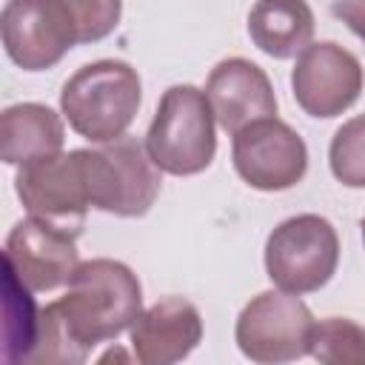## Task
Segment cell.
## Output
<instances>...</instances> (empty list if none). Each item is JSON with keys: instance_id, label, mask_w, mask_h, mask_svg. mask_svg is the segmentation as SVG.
I'll list each match as a JSON object with an SVG mask.
<instances>
[{"instance_id": "18", "label": "cell", "mask_w": 365, "mask_h": 365, "mask_svg": "<svg viewBox=\"0 0 365 365\" xmlns=\"http://www.w3.org/2000/svg\"><path fill=\"white\" fill-rule=\"evenodd\" d=\"M331 174L348 188H365V114L351 117L334 131L328 148Z\"/></svg>"}, {"instance_id": "6", "label": "cell", "mask_w": 365, "mask_h": 365, "mask_svg": "<svg viewBox=\"0 0 365 365\" xmlns=\"http://www.w3.org/2000/svg\"><path fill=\"white\" fill-rule=\"evenodd\" d=\"M311 308L291 291H262L245 302L237 317L234 339L242 356L251 362H291L308 354V336L314 328Z\"/></svg>"}, {"instance_id": "13", "label": "cell", "mask_w": 365, "mask_h": 365, "mask_svg": "<svg viewBox=\"0 0 365 365\" xmlns=\"http://www.w3.org/2000/svg\"><path fill=\"white\" fill-rule=\"evenodd\" d=\"M131 351L143 365H171L185 359L202 339V317L194 302L182 297L157 299L140 311L128 328Z\"/></svg>"}, {"instance_id": "16", "label": "cell", "mask_w": 365, "mask_h": 365, "mask_svg": "<svg viewBox=\"0 0 365 365\" xmlns=\"http://www.w3.org/2000/svg\"><path fill=\"white\" fill-rule=\"evenodd\" d=\"M308 354L325 365H365V325L348 317H328L314 322Z\"/></svg>"}, {"instance_id": "22", "label": "cell", "mask_w": 365, "mask_h": 365, "mask_svg": "<svg viewBox=\"0 0 365 365\" xmlns=\"http://www.w3.org/2000/svg\"><path fill=\"white\" fill-rule=\"evenodd\" d=\"M362 242H365V220H362Z\"/></svg>"}, {"instance_id": "4", "label": "cell", "mask_w": 365, "mask_h": 365, "mask_svg": "<svg viewBox=\"0 0 365 365\" xmlns=\"http://www.w3.org/2000/svg\"><path fill=\"white\" fill-rule=\"evenodd\" d=\"M86 171L91 208L117 217H143L160 194V168L145 143L137 137H117L100 148H77Z\"/></svg>"}, {"instance_id": "2", "label": "cell", "mask_w": 365, "mask_h": 365, "mask_svg": "<svg viewBox=\"0 0 365 365\" xmlns=\"http://www.w3.org/2000/svg\"><path fill=\"white\" fill-rule=\"evenodd\" d=\"M143 100V83L125 60H94L80 66L60 91L68 125L88 143H111L128 131Z\"/></svg>"}, {"instance_id": "10", "label": "cell", "mask_w": 365, "mask_h": 365, "mask_svg": "<svg viewBox=\"0 0 365 365\" xmlns=\"http://www.w3.org/2000/svg\"><path fill=\"white\" fill-rule=\"evenodd\" d=\"M362 83L365 74L359 60L334 40L311 43L291 71L297 106L305 114L322 120L348 111L359 100Z\"/></svg>"}, {"instance_id": "7", "label": "cell", "mask_w": 365, "mask_h": 365, "mask_svg": "<svg viewBox=\"0 0 365 365\" xmlns=\"http://www.w3.org/2000/svg\"><path fill=\"white\" fill-rule=\"evenodd\" d=\"M0 34L9 60L23 71L51 68L80 43L63 0H9L0 14Z\"/></svg>"}, {"instance_id": "15", "label": "cell", "mask_w": 365, "mask_h": 365, "mask_svg": "<svg viewBox=\"0 0 365 365\" xmlns=\"http://www.w3.org/2000/svg\"><path fill=\"white\" fill-rule=\"evenodd\" d=\"M314 11L305 0H257L248 11L251 43L274 60L302 54L314 40Z\"/></svg>"}, {"instance_id": "14", "label": "cell", "mask_w": 365, "mask_h": 365, "mask_svg": "<svg viewBox=\"0 0 365 365\" xmlns=\"http://www.w3.org/2000/svg\"><path fill=\"white\" fill-rule=\"evenodd\" d=\"M66 128L43 103H17L0 114V157L9 165H31L63 151Z\"/></svg>"}, {"instance_id": "21", "label": "cell", "mask_w": 365, "mask_h": 365, "mask_svg": "<svg viewBox=\"0 0 365 365\" xmlns=\"http://www.w3.org/2000/svg\"><path fill=\"white\" fill-rule=\"evenodd\" d=\"M108 359H128V356H125L123 351H117V348H111V351H108L106 356H100V362H108Z\"/></svg>"}, {"instance_id": "11", "label": "cell", "mask_w": 365, "mask_h": 365, "mask_svg": "<svg viewBox=\"0 0 365 365\" xmlns=\"http://www.w3.org/2000/svg\"><path fill=\"white\" fill-rule=\"evenodd\" d=\"M3 259L29 291H54L68 285L80 265L77 234L29 214L9 231Z\"/></svg>"}, {"instance_id": "3", "label": "cell", "mask_w": 365, "mask_h": 365, "mask_svg": "<svg viewBox=\"0 0 365 365\" xmlns=\"http://www.w3.org/2000/svg\"><path fill=\"white\" fill-rule=\"evenodd\" d=\"M214 108L197 86H171L154 111L145 134V148L154 165L174 177L205 171L217 154Z\"/></svg>"}, {"instance_id": "5", "label": "cell", "mask_w": 365, "mask_h": 365, "mask_svg": "<svg viewBox=\"0 0 365 365\" xmlns=\"http://www.w3.org/2000/svg\"><path fill=\"white\" fill-rule=\"evenodd\" d=\"M339 265L336 228L319 214L282 220L265 240V274L291 294H311L328 285Z\"/></svg>"}, {"instance_id": "20", "label": "cell", "mask_w": 365, "mask_h": 365, "mask_svg": "<svg viewBox=\"0 0 365 365\" xmlns=\"http://www.w3.org/2000/svg\"><path fill=\"white\" fill-rule=\"evenodd\" d=\"M334 17L342 20L359 40H365V0H334Z\"/></svg>"}, {"instance_id": "9", "label": "cell", "mask_w": 365, "mask_h": 365, "mask_svg": "<svg viewBox=\"0 0 365 365\" xmlns=\"http://www.w3.org/2000/svg\"><path fill=\"white\" fill-rule=\"evenodd\" d=\"M14 191L31 217L54 222L80 237L91 208V194L77 148L31 165H20Z\"/></svg>"}, {"instance_id": "1", "label": "cell", "mask_w": 365, "mask_h": 365, "mask_svg": "<svg viewBox=\"0 0 365 365\" xmlns=\"http://www.w3.org/2000/svg\"><path fill=\"white\" fill-rule=\"evenodd\" d=\"M140 311L143 288L125 262L86 259L74 268L66 297L40 308L26 365H77L94 345L128 331Z\"/></svg>"}, {"instance_id": "12", "label": "cell", "mask_w": 365, "mask_h": 365, "mask_svg": "<svg viewBox=\"0 0 365 365\" xmlns=\"http://www.w3.org/2000/svg\"><path fill=\"white\" fill-rule=\"evenodd\" d=\"M205 94L220 128L228 134H237L257 120L277 117V97L268 74L245 57L220 60L208 74Z\"/></svg>"}, {"instance_id": "17", "label": "cell", "mask_w": 365, "mask_h": 365, "mask_svg": "<svg viewBox=\"0 0 365 365\" xmlns=\"http://www.w3.org/2000/svg\"><path fill=\"white\" fill-rule=\"evenodd\" d=\"M31 291L6 268V319H3V359L6 362H26L34 336H37V317Z\"/></svg>"}, {"instance_id": "19", "label": "cell", "mask_w": 365, "mask_h": 365, "mask_svg": "<svg viewBox=\"0 0 365 365\" xmlns=\"http://www.w3.org/2000/svg\"><path fill=\"white\" fill-rule=\"evenodd\" d=\"M74 17L80 43H97L108 37L123 14V0H63Z\"/></svg>"}, {"instance_id": "8", "label": "cell", "mask_w": 365, "mask_h": 365, "mask_svg": "<svg viewBox=\"0 0 365 365\" xmlns=\"http://www.w3.org/2000/svg\"><path fill=\"white\" fill-rule=\"evenodd\" d=\"M231 137L234 168L240 180L257 191L294 188L308 171L305 140L277 117L257 120Z\"/></svg>"}]
</instances>
